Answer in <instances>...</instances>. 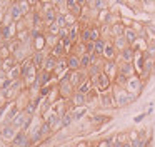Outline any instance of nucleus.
<instances>
[{"mask_svg": "<svg viewBox=\"0 0 155 147\" xmlns=\"http://www.w3.org/2000/svg\"><path fill=\"white\" fill-rule=\"evenodd\" d=\"M90 80H92V85H94V89L97 90L98 94H102V92H107V90L112 87V79H110L108 75H105L104 72H102L100 75L90 77Z\"/></svg>", "mask_w": 155, "mask_h": 147, "instance_id": "1", "label": "nucleus"}, {"mask_svg": "<svg viewBox=\"0 0 155 147\" xmlns=\"http://www.w3.org/2000/svg\"><path fill=\"white\" fill-rule=\"evenodd\" d=\"M67 75H68V74H67ZM67 75L62 77V79L58 80V85H57V89H58V95H60V99H65V100H68V99H70V97L75 94V87L72 85L70 82H68Z\"/></svg>", "mask_w": 155, "mask_h": 147, "instance_id": "2", "label": "nucleus"}, {"mask_svg": "<svg viewBox=\"0 0 155 147\" xmlns=\"http://www.w3.org/2000/svg\"><path fill=\"white\" fill-rule=\"evenodd\" d=\"M115 104H117V107H125V105H128V104H132L135 100V97L137 95H134V94H130V92H127V89H118V87H115Z\"/></svg>", "mask_w": 155, "mask_h": 147, "instance_id": "3", "label": "nucleus"}, {"mask_svg": "<svg viewBox=\"0 0 155 147\" xmlns=\"http://www.w3.org/2000/svg\"><path fill=\"white\" fill-rule=\"evenodd\" d=\"M10 145L12 147H32V140H30V135L27 134V130H18L15 134V137L12 139Z\"/></svg>", "mask_w": 155, "mask_h": 147, "instance_id": "4", "label": "nucleus"}, {"mask_svg": "<svg viewBox=\"0 0 155 147\" xmlns=\"http://www.w3.org/2000/svg\"><path fill=\"white\" fill-rule=\"evenodd\" d=\"M87 70H70L68 72V75H67V79H68V82L72 84V85L75 87V90H77V87L80 85L82 82H84L85 79H87Z\"/></svg>", "mask_w": 155, "mask_h": 147, "instance_id": "5", "label": "nucleus"}, {"mask_svg": "<svg viewBox=\"0 0 155 147\" xmlns=\"http://www.w3.org/2000/svg\"><path fill=\"white\" fill-rule=\"evenodd\" d=\"M102 72L114 80L118 74V63L115 60H104V63H102Z\"/></svg>", "mask_w": 155, "mask_h": 147, "instance_id": "6", "label": "nucleus"}, {"mask_svg": "<svg viewBox=\"0 0 155 147\" xmlns=\"http://www.w3.org/2000/svg\"><path fill=\"white\" fill-rule=\"evenodd\" d=\"M98 104H100V107H105V109H110V107H117V104H115V95L114 92H102L98 94Z\"/></svg>", "mask_w": 155, "mask_h": 147, "instance_id": "7", "label": "nucleus"}, {"mask_svg": "<svg viewBox=\"0 0 155 147\" xmlns=\"http://www.w3.org/2000/svg\"><path fill=\"white\" fill-rule=\"evenodd\" d=\"M125 89H127V92H130V94H134V95H137V94L142 90V79H140L138 75L130 77V79L127 80V85H125Z\"/></svg>", "mask_w": 155, "mask_h": 147, "instance_id": "8", "label": "nucleus"}, {"mask_svg": "<svg viewBox=\"0 0 155 147\" xmlns=\"http://www.w3.org/2000/svg\"><path fill=\"white\" fill-rule=\"evenodd\" d=\"M118 55L117 49H115L114 45V40H107V43H105V49H104V53H102V59L104 60H115Z\"/></svg>", "mask_w": 155, "mask_h": 147, "instance_id": "9", "label": "nucleus"}, {"mask_svg": "<svg viewBox=\"0 0 155 147\" xmlns=\"http://www.w3.org/2000/svg\"><path fill=\"white\" fill-rule=\"evenodd\" d=\"M18 130L15 129L12 124H5V125L0 127V137L4 140H7V142H12V139L15 137V134H17Z\"/></svg>", "mask_w": 155, "mask_h": 147, "instance_id": "10", "label": "nucleus"}, {"mask_svg": "<svg viewBox=\"0 0 155 147\" xmlns=\"http://www.w3.org/2000/svg\"><path fill=\"white\" fill-rule=\"evenodd\" d=\"M8 17H10L14 22H20L22 19H24V12H22V9L18 7V3L17 2H14V3H10V7H8V12H5Z\"/></svg>", "mask_w": 155, "mask_h": 147, "instance_id": "11", "label": "nucleus"}, {"mask_svg": "<svg viewBox=\"0 0 155 147\" xmlns=\"http://www.w3.org/2000/svg\"><path fill=\"white\" fill-rule=\"evenodd\" d=\"M50 80H54V74L47 72V70L40 69L37 72V84L40 87H48L50 85Z\"/></svg>", "mask_w": 155, "mask_h": 147, "instance_id": "12", "label": "nucleus"}, {"mask_svg": "<svg viewBox=\"0 0 155 147\" xmlns=\"http://www.w3.org/2000/svg\"><path fill=\"white\" fill-rule=\"evenodd\" d=\"M132 65H134V69H135V74L140 77L142 70H143V65H145V52H135Z\"/></svg>", "mask_w": 155, "mask_h": 147, "instance_id": "13", "label": "nucleus"}, {"mask_svg": "<svg viewBox=\"0 0 155 147\" xmlns=\"http://www.w3.org/2000/svg\"><path fill=\"white\" fill-rule=\"evenodd\" d=\"M68 72H70V70H68V67H67V57L58 59L57 60V67H55V70H54V75L62 79V77H65Z\"/></svg>", "mask_w": 155, "mask_h": 147, "instance_id": "14", "label": "nucleus"}, {"mask_svg": "<svg viewBox=\"0 0 155 147\" xmlns=\"http://www.w3.org/2000/svg\"><path fill=\"white\" fill-rule=\"evenodd\" d=\"M70 105L74 107V109H77V107H84V105H87V95L85 94H80V92H77L75 90V94L70 97Z\"/></svg>", "mask_w": 155, "mask_h": 147, "instance_id": "15", "label": "nucleus"}, {"mask_svg": "<svg viewBox=\"0 0 155 147\" xmlns=\"http://www.w3.org/2000/svg\"><path fill=\"white\" fill-rule=\"evenodd\" d=\"M118 59H120V63H132L134 62V57H135V50L132 47H127L125 50L118 52Z\"/></svg>", "mask_w": 155, "mask_h": 147, "instance_id": "16", "label": "nucleus"}, {"mask_svg": "<svg viewBox=\"0 0 155 147\" xmlns=\"http://www.w3.org/2000/svg\"><path fill=\"white\" fill-rule=\"evenodd\" d=\"M57 60H58V59H55V57H52L50 53H47V57H45V60H44V65H42V69L47 70V72H50V74H54L55 67H57Z\"/></svg>", "mask_w": 155, "mask_h": 147, "instance_id": "17", "label": "nucleus"}, {"mask_svg": "<svg viewBox=\"0 0 155 147\" xmlns=\"http://www.w3.org/2000/svg\"><path fill=\"white\" fill-rule=\"evenodd\" d=\"M67 67L68 70H80V57L75 53L67 55Z\"/></svg>", "mask_w": 155, "mask_h": 147, "instance_id": "18", "label": "nucleus"}, {"mask_svg": "<svg viewBox=\"0 0 155 147\" xmlns=\"http://www.w3.org/2000/svg\"><path fill=\"white\" fill-rule=\"evenodd\" d=\"M118 74L125 75L127 79H130V77L137 75V74H135V69H134V65H132V63H120V65H118Z\"/></svg>", "mask_w": 155, "mask_h": 147, "instance_id": "19", "label": "nucleus"}, {"mask_svg": "<svg viewBox=\"0 0 155 147\" xmlns=\"http://www.w3.org/2000/svg\"><path fill=\"white\" fill-rule=\"evenodd\" d=\"M48 53H50L52 57H55V59H64V57H67V52H65V49H64V45H62V42H58L55 47H52Z\"/></svg>", "mask_w": 155, "mask_h": 147, "instance_id": "20", "label": "nucleus"}, {"mask_svg": "<svg viewBox=\"0 0 155 147\" xmlns=\"http://www.w3.org/2000/svg\"><path fill=\"white\" fill-rule=\"evenodd\" d=\"M125 27H127V25H124V23H120V22H117V23H112V25H110V37H112V39H115V37H120V35H124V32H125Z\"/></svg>", "mask_w": 155, "mask_h": 147, "instance_id": "21", "label": "nucleus"}, {"mask_svg": "<svg viewBox=\"0 0 155 147\" xmlns=\"http://www.w3.org/2000/svg\"><path fill=\"white\" fill-rule=\"evenodd\" d=\"M30 57H32V62H34V65L37 67L38 70H40V69H42V65H44L45 57H47V52H34Z\"/></svg>", "mask_w": 155, "mask_h": 147, "instance_id": "22", "label": "nucleus"}, {"mask_svg": "<svg viewBox=\"0 0 155 147\" xmlns=\"http://www.w3.org/2000/svg\"><path fill=\"white\" fill-rule=\"evenodd\" d=\"M124 37L127 39V42L130 43V47L134 45L135 42H137V39H138V33L135 32L132 27H125V32H124Z\"/></svg>", "mask_w": 155, "mask_h": 147, "instance_id": "23", "label": "nucleus"}, {"mask_svg": "<svg viewBox=\"0 0 155 147\" xmlns=\"http://www.w3.org/2000/svg\"><path fill=\"white\" fill-rule=\"evenodd\" d=\"M112 40H114V45H115V49H117V52H122V50H125L127 47H130V43L127 42V39H125L124 35L115 37V39H112Z\"/></svg>", "mask_w": 155, "mask_h": 147, "instance_id": "24", "label": "nucleus"}, {"mask_svg": "<svg viewBox=\"0 0 155 147\" xmlns=\"http://www.w3.org/2000/svg\"><path fill=\"white\" fill-rule=\"evenodd\" d=\"M92 90H94V85H92V80H90V77H87V79L84 80V82L80 84V85L77 87V92H80V94H90Z\"/></svg>", "mask_w": 155, "mask_h": 147, "instance_id": "25", "label": "nucleus"}, {"mask_svg": "<svg viewBox=\"0 0 155 147\" xmlns=\"http://www.w3.org/2000/svg\"><path fill=\"white\" fill-rule=\"evenodd\" d=\"M72 53H75V55H78V57L85 55V53H87V45L78 40V42L74 45V49H72Z\"/></svg>", "mask_w": 155, "mask_h": 147, "instance_id": "26", "label": "nucleus"}, {"mask_svg": "<svg viewBox=\"0 0 155 147\" xmlns=\"http://www.w3.org/2000/svg\"><path fill=\"white\" fill-rule=\"evenodd\" d=\"M78 40L80 42H84V43H87V42H90V27H87V25H84V27H80V37H78Z\"/></svg>", "mask_w": 155, "mask_h": 147, "instance_id": "27", "label": "nucleus"}, {"mask_svg": "<svg viewBox=\"0 0 155 147\" xmlns=\"http://www.w3.org/2000/svg\"><path fill=\"white\" fill-rule=\"evenodd\" d=\"M38 132H40V137H42V140H45L48 135H50V132H52V127L48 125L47 122H42V124H40V127H38Z\"/></svg>", "mask_w": 155, "mask_h": 147, "instance_id": "28", "label": "nucleus"}, {"mask_svg": "<svg viewBox=\"0 0 155 147\" xmlns=\"http://www.w3.org/2000/svg\"><path fill=\"white\" fill-rule=\"evenodd\" d=\"M72 120H74V110L68 109V112L65 114V115L60 117V125L62 127H67V125H70V124H72Z\"/></svg>", "mask_w": 155, "mask_h": 147, "instance_id": "29", "label": "nucleus"}, {"mask_svg": "<svg viewBox=\"0 0 155 147\" xmlns=\"http://www.w3.org/2000/svg\"><path fill=\"white\" fill-rule=\"evenodd\" d=\"M127 77L122 75V74H117V77L114 79V85L118 87V89H125V85H127Z\"/></svg>", "mask_w": 155, "mask_h": 147, "instance_id": "30", "label": "nucleus"}, {"mask_svg": "<svg viewBox=\"0 0 155 147\" xmlns=\"http://www.w3.org/2000/svg\"><path fill=\"white\" fill-rule=\"evenodd\" d=\"M7 77L8 79H12V80H17V79H22V75H20V65H15V67H12L10 70H8V74H7Z\"/></svg>", "mask_w": 155, "mask_h": 147, "instance_id": "31", "label": "nucleus"}, {"mask_svg": "<svg viewBox=\"0 0 155 147\" xmlns=\"http://www.w3.org/2000/svg\"><path fill=\"white\" fill-rule=\"evenodd\" d=\"M104 63V62H102ZM102 63H98V65H90L87 69V75L88 77H95V75H100L102 74Z\"/></svg>", "mask_w": 155, "mask_h": 147, "instance_id": "32", "label": "nucleus"}, {"mask_svg": "<svg viewBox=\"0 0 155 147\" xmlns=\"http://www.w3.org/2000/svg\"><path fill=\"white\" fill-rule=\"evenodd\" d=\"M105 43H107V40H105V39H98L97 42H95V53H97L98 57H102V53H104Z\"/></svg>", "mask_w": 155, "mask_h": 147, "instance_id": "33", "label": "nucleus"}, {"mask_svg": "<svg viewBox=\"0 0 155 147\" xmlns=\"http://www.w3.org/2000/svg\"><path fill=\"white\" fill-rule=\"evenodd\" d=\"M145 39L148 42H153L155 40V25H147L145 27Z\"/></svg>", "mask_w": 155, "mask_h": 147, "instance_id": "34", "label": "nucleus"}, {"mask_svg": "<svg viewBox=\"0 0 155 147\" xmlns=\"http://www.w3.org/2000/svg\"><path fill=\"white\" fill-rule=\"evenodd\" d=\"M90 65H92L90 55H88V53H85V55H82V57H80V69H82V70H87Z\"/></svg>", "mask_w": 155, "mask_h": 147, "instance_id": "35", "label": "nucleus"}, {"mask_svg": "<svg viewBox=\"0 0 155 147\" xmlns=\"http://www.w3.org/2000/svg\"><path fill=\"white\" fill-rule=\"evenodd\" d=\"M10 55H12V52H10V49H8V45H7V43H4V45H0V59L7 60Z\"/></svg>", "mask_w": 155, "mask_h": 147, "instance_id": "36", "label": "nucleus"}, {"mask_svg": "<svg viewBox=\"0 0 155 147\" xmlns=\"http://www.w3.org/2000/svg\"><path fill=\"white\" fill-rule=\"evenodd\" d=\"M47 33L58 37V33H60V27H58V23L54 22V23H50V25H47Z\"/></svg>", "mask_w": 155, "mask_h": 147, "instance_id": "37", "label": "nucleus"}, {"mask_svg": "<svg viewBox=\"0 0 155 147\" xmlns=\"http://www.w3.org/2000/svg\"><path fill=\"white\" fill-rule=\"evenodd\" d=\"M145 57L155 60V43L153 42H148V47H147V50H145Z\"/></svg>", "mask_w": 155, "mask_h": 147, "instance_id": "38", "label": "nucleus"}, {"mask_svg": "<svg viewBox=\"0 0 155 147\" xmlns=\"http://www.w3.org/2000/svg\"><path fill=\"white\" fill-rule=\"evenodd\" d=\"M65 22H67V27L75 25V22H77V15H74V13L67 12V13H65Z\"/></svg>", "mask_w": 155, "mask_h": 147, "instance_id": "39", "label": "nucleus"}, {"mask_svg": "<svg viewBox=\"0 0 155 147\" xmlns=\"http://www.w3.org/2000/svg\"><path fill=\"white\" fill-rule=\"evenodd\" d=\"M125 142H128V134L122 132L115 137V144H118V145H122V144H125Z\"/></svg>", "mask_w": 155, "mask_h": 147, "instance_id": "40", "label": "nucleus"}, {"mask_svg": "<svg viewBox=\"0 0 155 147\" xmlns=\"http://www.w3.org/2000/svg\"><path fill=\"white\" fill-rule=\"evenodd\" d=\"M94 7L97 10H107V0H94Z\"/></svg>", "mask_w": 155, "mask_h": 147, "instance_id": "41", "label": "nucleus"}, {"mask_svg": "<svg viewBox=\"0 0 155 147\" xmlns=\"http://www.w3.org/2000/svg\"><path fill=\"white\" fill-rule=\"evenodd\" d=\"M55 22L58 23V27H60V29L67 27V22H65V13H58L57 12V20H55Z\"/></svg>", "mask_w": 155, "mask_h": 147, "instance_id": "42", "label": "nucleus"}, {"mask_svg": "<svg viewBox=\"0 0 155 147\" xmlns=\"http://www.w3.org/2000/svg\"><path fill=\"white\" fill-rule=\"evenodd\" d=\"M87 114V109H80V110H74V120H78V119H82V117Z\"/></svg>", "mask_w": 155, "mask_h": 147, "instance_id": "43", "label": "nucleus"}, {"mask_svg": "<svg viewBox=\"0 0 155 147\" xmlns=\"http://www.w3.org/2000/svg\"><path fill=\"white\" fill-rule=\"evenodd\" d=\"M140 139V132H137V130H132V132H128V142H134V140Z\"/></svg>", "mask_w": 155, "mask_h": 147, "instance_id": "44", "label": "nucleus"}, {"mask_svg": "<svg viewBox=\"0 0 155 147\" xmlns=\"http://www.w3.org/2000/svg\"><path fill=\"white\" fill-rule=\"evenodd\" d=\"M85 45H87V53L88 55H90V53H95V42L90 40V42H87Z\"/></svg>", "mask_w": 155, "mask_h": 147, "instance_id": "45", "label": "nucleus"}, {"mask_svg": "<svg viewBox=\"0 0 155 147\" xmlns=\"http://www.w3.org/2000/svg\"><path fill=\"white\" fill-rule=\"evenodd\" d=\"M74 5H77V0H67V12L72 9Z\"/></svg>", "mask_w": 155, "mask_h": 147, "instance_id": "46", "label": "nucleus"}, {"mask_svg": "<svg viewBox=\"0 0 155 147\" xmlns=\"http://www.w3.org/2000/svg\"><path fill=\"white\" fill-rule=\"evenodd\" d=\"M104 119H105V117L104 115H97V117H94V124H98V122H104Z\"/></svg>", "mask_w": 155, "mask_h": 147, "instance_id": "47", "label": "nucleus"}, {"mask_svg": "<svg viewBox=\"0 0 155 147\" xmlns=\"http://www.w3.org/2000/svg\"><path fill=\"white\" fill-rule=\"evenodd\" d=\"M27 2L30 3V5H32V9H34V7L37 5V3H40V0H27Z\"/></svg>", "mask_w": 155, "mask_h": 147, "instance_id": "48", "label": "nucleus"}, {"mask_svg": "<svg viewBox=\"0 0 155 147\" xmlns=\"http://www.w3.org/2000/svg\"><path fill=\"white\" fill-rule=\"evenodd\" d=\"M87 2H88V0H77V3L80 7H87Z\"/></svg>", "mask_w": 155, "mask_h": 147, "instance_id": "49", "label": "nucleus"}, {"mask_svg": "<svg viewBox=\"0 0 155 147\" xmlns=\"http://www.w3.org/2000/svg\"><path fill=\"white\" fill-rule=\"evenodd\" d=\"M143 117H145L143 114H140V115H137V117H135V122H140V120L143 119Z\"/></svg>", "mask_w": 155, "mask_h": 147, "instance_id": "50", "label": "nucleus"}, {"mask_svg": "<svg viewBox=\"0 0 155 147\" xmlns=\"http://www.w3.org/2000/svg\"><path fill=\"white\" fill-rule=\"evenodd\" d=\"M75 147H88V145H87V142H78Z\"/></svg>", "mask_w": 155, "mask_h": 147, "instance_id": "51", "label": "nucleus"}, {"mask_svg": "<svg viewBox=\"0 0 155 147\" xmlns=\"http://www.w3.org/2000/svg\"><path fill=\"white\" fill-rule=\"evenodd\" d=\"M52 2H54V0H40L42 5H45V3H52Z\"/></svg>", "mask_w": 155, "mask_h": 147, "instance_id": "52", "label": "nucleus"}, {"mask_svg": "<svg viewBox=\"0 0 155 147\" xmlns=\"http://www.w3.org/2000/svg\"><path fill=\"white\" fill-rule=\"evenodd\" d=\"M120 147H132V144H130V142H125V144H122Z\"/></svg>", "mask_w": 155, "mask_h": 147, "instance_id": "53", "label": "nucleus"}, {"mask_svg": "<svg viewBox=\"0 0 155 147\" xmlns=\"http://www.w3.org/2000/svg\"><path fill=\"white\" fill-rule=\"evenodd\" d=\"M4 69V59H0V70Z\"/></svg>", "mask_w": 155, "mask_h": 147, "instance_id": "54", "label": "nucleus"}, {"mask_svg": "<svg viewBox=\"0 0 155 147\" xmlns=\"http://www.w3.org/2000/svg\"><path fill=\"white\" fill-rule=\"evenodd\" d=\"M110 147H120V145H118V144H115V142H114V144H112Z\"/></svg>", "mask_w": 155, "mask_h": 147, "instance_id": "55", "label": "nucleus"}, {"mask_svg": "<svg viewBox=\"0 0 155 147\" xmlns=\"http://www.w3.org/2000/svg\"><path fill=\"white\" fill-rule=\"evenodd\" d=\"M94 147H100V145H98V144H95V145H94Z\"/></svg>", "mask_w": 155, "mask_h": 147, "instance_id": "56", "label": "nucleus"}, {"mask_svg": "<svg viewBox=\"0 0 155 147\" xmlns=\"http://www.w3.org/2000/svg\"><path fill=\"white\" fill-rule=\"evenodd\" d=\"M40 147H45V145H40Z\"/></svg>", "mask_w": 155, "mask_h": 147, "instance_id": "57", "label": "nucleus"}, {"mask_svg": "<svg viewBox=\"0 0 155 147\" xmlns=\"http://www.w3.org/2000/svg\"><path fill=\"white\" fill-rule=\"evenodd\" d=\"M153 43H155V40H153Z\"/></svg>", "mask_w": 155, "mask_h": 147, "instance_id": "58", "label": "nucleus"}, {"mask_svg": "<svg viewBox=\"0 0 155 147\" xmlns=\"http://www.w3.org/2000/svg\"><path fill=\"white\" fill-rule=\"evenodd\" d=\"M72 147H75V145H72Z\"/></svg>", "mask_w": 155, "mask_h": 147, "instance_id": "59", "label": "nucleus"}]
</instances>
